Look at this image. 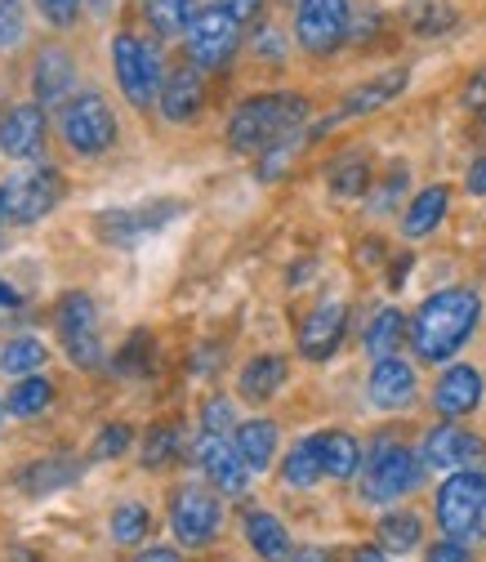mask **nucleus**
<instances>
[{
  "label": "nucleus",
  "mask_w": 486,
  "mask_h": 562,
  "mask_svg": "<svg viewBox=\"0 0 486 562\" xmlns=\"http://www.w3.org/2000/svg\"><path fill=\"white\" fill-rule=\"evenodd\" d=\"M482 322V295L473 286H447L410 317V348L420 362H451Z\"/></svg>",
  "instance_id": "nucleus-1"
},
{
  "label": "nucleus",
  "mask_w": 486,
  "mask_h": 562,
  "mask_svg": "<svg viewBox=\"0 0 486 562\" xmlns=\"http://www.w3.org/2000/svg\"><path fill=\"white\" fill-rule=\"evenodd\" d=\"M308 116V99L304 94H259V99H246L233 121H228V144L237 153H250V157H263L268 148H276L282 138L299 134Z\"/></svg>",
  "instance_id": "nucleus-2"
},
{
  "label": "nucleus",
  "mask_w": 486,
  "mask_h": 562,
  "mask_svg": "<svg viewBox=\"0 0 486 562\" xmlns=\"http://www.w3.org/2000/svg\"><path fill=\"white\" fill-rule=\"evenodd\" d=\"M425 477V460L415 456L410 447L380 438L371 447V456L362 460V501L366 505H393L402 496H410Z\"/></svg>",
  "instance_id": "nucleus-3"
},
{
  "label": "nucleus",
  "mask_w": 486,
  "mask_h": 562,
  "mask_svg": "<svg viewBox=\"0 0 486 562\" xmlns=\"http://www.w3.org/2000/svg\"><path fill=\"white\" fill-rule=\"evenodd\" d=\"M438 527L464 544L486 536V473L482 469H455L438 486Z\"/></svg>",
  "instance_id": "nucleus-4"
},
{
  "label": "nucleus",
  "mask_w": 486,
  "mask_h": 562,
  "mask_svg": "<svg viewBox=\"0 0 486 562\" xmlns=\"http://www.w3.org/2000/svg\"><path fill=\"white\" fill-rule=\"evenodd\" d=\"M112 67H116V81H121V94L138 108V112H148L157 99H161V54L148 45V41H138L134 32H121L112 41Z\"/></svg>",
  "instance_id": "nucleus-5"
},
{
  "label": "nucleus",
  "mask_w": 486,
  "mask_h": 562,
  "mask_svg": "<svg viewBox=\"0 0 486 562\" xmlns=\"http://www.w3.org/2000/svg\"><path fill=\"white\" fill-rule=\"evenodd\" d=\"M58 130H63V144L72 148L77 157H99L116 144V116L108 108L103 94H77L63 103V116H58Z\"/></svg>",
  "instance_id": "nucleus-6"
},
{
  "label": "nucleus",
  "mask_w": 486,
  "mask_h": 562,
  "mask_svg": "<svg viewBox=\"0 0 486 562\" xmlns=\"http://www.w3.org/2000/svg\"><path fill=\"white\" fill-rule=\"evenodd\" d=\"M58 335H63V348H67V358H72L77 367L94 371L103 367V344H99V313H94V300L86 291H72V295H63L58 300Z\"/></svg>",
  "instance_id": "nucleus-7"
},
{
  "label": "nucleus",
  "mask_w": 486,
  "mask_h": 562,
  "mask_svg": "<svg viewBox=\"0 0 486 562\" xmlns=\"http://www.w3.org/2000/svg\"><path fill=\"white\" fill-rule=\"evenodd\" d=\"M353 27V0H299L295 36L308 54H335L349 41Z\"/></svg>",
  "instance_id": "nucleus-8"
},
{
  "label": "nucleus",
  "mask_w": 486,
  "mask_h": 562,
  "mask_svg": "<svg viewBox=\"0 0 486 562\" xmlns=\"http://www.w3.org/2000/svg\"><path fill=\"white\" fill-rule=\"evenodd\" d=\"M188 58L196 67H224L237 45H241V19L224 5H211V10H196L192 27H188Z\"/></svg>",
  "instance_id": "nucleus-9"
},
{
  "label": "nucleus",
  "mask_w": 486,
  "mask_h": 562,
  "mask_svg": "<svg viewBox=\"0 0 486 562\" xmlns=\"http://www.w3.org/2000/svg\"><path fill=\"white\" fill-rule=\"evenodd\" d=\"M224 522V505L215 491H205V486H179L174 491V501H170V527L174 536L188 544V549H201V544H211L215 531Z\"/></svg>",
  "instance_id": "nucleus-10"
},
{
  "label": "nucleus",
  "mask_w": 486,
  "mask_h": 562,
  "mask_svg": "<svg viewBox=\"0 0 486 562\" xmlns=\"http://www.w3.org/2000/svg\"><path fill=\"white\" fill-rule=\"evenodd\" d=\"M63 196V175L58 170H32V175H14L5 183V210L14 224H36Z\"/></svg>",
  "instance_id": "nucleus-11"
},
{
  "label": "nucleus",
  "mask_w": 486,
  "mask_h": 562,
  "mask_svg": "<svg viewBox=\"0 0 486 562\" xmlns=\"http://www.w3.org/2000/svg\"><path fill=\"white\" fill-rule=\"evenodd\" d=\"M192 456H196L201 473L215 482V491H224V496H241V491H246V482H250V464L241 460L237 442L228 447V438L205 434V429H201V438H196Z\"/></svg>",
  "instance_id": "nucleus-12"
},
{
  "label": "nucleus",
  "mask_w": 486,
  "mask_h": 562,
  "mask_svg": "<svg viewBox=\"0 0 486 562\" xmlns=\"http://www.w3.org/2000/svg\"><path fill=\"white\" fill-rule=\"evenodd\" d=\"M482 460H486V442L477 434L460 429V425H438L425 438V464H433V469L455 473V469H468V464H482Z\"/></svg>",
  "instance_id": "nucleus-13"
},
{
  "label": "nucleus",
  "mask_w": 486,
  "mask_h": 562,
  "mask_svg": "<svg viewBox=\"0 0 486 562\" xmlns=\"http://www.w3.org/2000/svg\"><path fill=\"white\" fill-rule=\"evenodd\" d=\"M41 148H45V108L41 103L10 108L5 121H0V153L27 161V157H41Z\"/></svg>",
  "instance_id": "nucleus-14"
},
{
  "label": "nucleus",
  "mask_w": 486,
  "mask_h": 562,
  "mask_svg": "<svg viewBox=\"0 0 486 562\" xmlns=\"http://www.w3.org/2000/svg\"><path fill=\"white\" fill-rule=\"evenodd\" d=\"M343 326H349V308L335 304V300L317 304L304 317V326H299V353L308 362H326L335 348H339V339H343Z\"/></svg>",
  "instance_id": "nucleus-15"
},
{
  "label": "nucleus",
  "mask_w": 486,
  "mask_h": 562,
  "mask_svg": "<svg viewBox=\"0 0 486 562\" xmlns=\"http://www.w3.org/2000/svg\"><path fill=\"white\" fill-rule=\"evenodd\" d=\"M174 215H179V201H161V205H148V210H112V215L99 220V233L116 246H138L148 233L170 224Z\"/></svg>",
  "instance_id": "nucleus-16"
},
{
  "label": "nucleus",
  "mask_w": 486,
  "mask_h": 562,
  "mask_svg": "<svg viewBox=\"0 0 486 562\" xmlns=\"http://www.w3.org/2000/svg\"><path fill=\"white\" fill-rule=\"evenodd\" d=\"M406 90V72L402 67H393V72H380V77H371L366 86H358L349 99L339 103V112L335 116H326L317 130H330V125H339V121H353V116H366V112H375V108H384L388 99H397Z\"/></svg>",
  "instance_id": "nucleus-17"
},
{
  "label": "nucleus",
  "mask_w": 486,
  "mask_h": 562,
  "mask_svg": "<svg viewBox=\"0 0 486 562\" xmlns=\"http://www.w3.org/2000/svg\"><path fill=\"white\" fill-rule=\"evenodd\" d=\"M482 393H486L482 371H473V367H451V371H442V380L433 384V411L447 415V419L468 415V411L482 402Z\"/></svg>",
  "instance_id": "nucleus-18"
},
{
  "label": "nucleus",
  "mask_w": 486,
  "mask_h": 562,
  "mask_svg": "<svg viewBox=\"0 0 486 562\" xmlns=\"http://www.w3.org/2000/svg\"><path fill=\"white\" fill-rule=\"evenodd\" d=\"M201 103H205L201 72L196 67H174V72L166 77V86H161V99H157L161 116L166 121H192L201 112Z\"/></svg>",
  "instance_id": "nucleus-19"
},
{
  "label": "nucleus",
  "mask_w": 486,
  "mask_h": 562,
  "mask_svg": "<svg viewBox=\"0 0 486 562\" xmlns=\"http://www.w3.org/2000/svg\"><path fill=\"white\" fill-rule=\"evenodd\" d=\"M366 389H371V402L380 411H402L415 402V371L402 358H384V362H375Z\"/></svg>",
  "instance_id": "nucleus-20"
},
{
  "label": "nucleus",
  "mask_w": 486,
  "mask_h": 562,
  "mask_svg": "<svg viewBox=\"0 0 486 562\" xmlns=\"http://www.w3.org/2000/svg\"><path fill=\"white\" fill-rule=\"evenodd\" d=\"M77 81V63L67 49H41L36 54V67H32V90L41 103H58L67 99V90H72Z\"/></svg>",
  "instance_id": "nucleus-21"
},
{
  "label": "nucleus",
  "mask_w": 486,
  "mask_h": 562,
  "mask_svg": "<svg viewBox=\"0 0 486 562\" xmlns=\"http://www.w3.org/2000/svg\"><path fill=\"white\" fill-rule=\"evenodd\" d=\"M317 456H321V473L335 477V482H349L353 473H362V447H358L353 434H343V429L317 434Z\"/></svg>",
  "instance_id": "nucleus-22"
},
{
  "label": "nucleus",
  "mask_w": 486,
  "mask_h": 562,
  "mask_svg": "<svg viewBox=\"0 0 486 562\" xmlns=\"http://www.w3.org/2000/svg\"><path fill=\"white\" fill-rule=\"evenodd\" d=\"M447 205H451V192H447L442 183L425 188L420 196H415V201L406 205V215H402V233H406V237H429V233L442 224Z\"/></svg>",
  "instance_id": "nucleus-23"
},
{
  "label": "nucleus",
  "mask_w": 486,
  "mask_h": 562,
  "mask_svg": "<svg viewBox=\"0 0 486 562\" xmlns=\"http://www.w3.org/2000/svg\"><path fill=\"white\" fill-rule=\"evenodd\" d=\"M282 384H286V358H276V353H263V358L246 362V371L237 380L241 397H250V402L276 397V389H282Z\"/></svg>",
  "instance_id": "nucleus-24"
},
{
  "label": "nucleus",
  "mask_w": 486,
  "mask_h": 562,
  "mask_svg": "<svg viewBox=\"0 0 486 562\" xmlns=\"http://www.w3.org/2000/svg\"><path fill=\"white\" fill-rule=\"evenodd\" d=\"M246 540H250V549H255L259 558H268V562L291 558V536H286L282 518H272V514H263V509H250V514H246Z\"/></svg>",
  "instance_id": "nucleus-25"
},
{
  "label": "nucleus",
  "mask_w": 486,
  "mask_h": 562,
  "mask_svg": "<svg viewBox=\"0 0 486 562\" xmlns=\"http://www.w3.org/2000/svg\"><path fill=\"white\" fill-rule=\"evenodd\" d=\"M237 451L250 464V473L268 469L272 456H276V425L272 419H246V425L237 429Z\"/></svg>",
  "instance_id": "nucleus-26"
},
{
  "label": "nucleus",
  "mask_w": 486,
  "mask_h": 562,
  "mask_svg": "<svg viewBox=\"0 0 486 562\" xmlns=\"http://www.w3.org/2000/svg\"><path fill=\"white\" fill-rule=\"evenodd\" d=\"M402 339H406V317H402L397 308H380V313H375V322L366 326V353H371L375 362L397 358Z\"/></svg>",
  "instance_id": "nucleus-27"
},
{
  "label": "nucleus",
  "mask_w": 486,
  "mask_h": 562,
  "mask_svg": "<svg viewBox=\"0 0 486 562\" xmlns=\"http://www.w3.org/2000/svg\"><path fill=\"white\" fill-rule=\"evenodd\" d=\"M375 536H380V549L384 553H410L415 544H420V536H425V522L415 518L410 509H397V514H384L380 518Z\"/></svg>",
  "instance_id": "nucleus-28"
},
{
  "label": "nucleus",
  "mask_w": 486,
  "mask_h": 562,
  "mask_svg": "<svg viewBox=\"0 0 486 562\" xmlns=\"http://www.w3.org/2000/svg\"><path fill=\"white\" fill-rule=\"evenodd\" d=\"M144 14L157 36H188L196 19V0H144Z\"/></svg>",
  "instance_id": "nucleus-29"
},
{
  "label": "nucleus",
  "mask_w": 486,
  "mask_h": 562,
  "mask_svg": "<svg viewBox=\"0 0 486 562\" xmlns=\"http://www.w3.org/2000/svg\"><path fill=\"white\" fill-rule=\"evenodd\" d=\"M45 344L41 339H32V335H19V339H10L5 348H0V371L5 375H41V367H45Z\"/></svg>",
  "instance_id": "nucleus-30"
},
{
  "label": "nucleus",
  "mask_w": 486,
  "mask_h": 562,
  "mask_svg": "<svg viewBox=\"0 0 486 562\" xmlns=\"http://www.w3.org/2000/svg\"><path fill=\"white\" fill-rule=\"evenodd\" d=\"M77 477V464L72 460H36L19 473V486L27 491V496H45V491H58Z\"/></svg>",
  "instance_id": "nucleus-31"
},
{
  "label": "nucleus",
  "mask_w": 486,
  "mask_h": 562,
  "mask_svg": "<svg viewBox=\"0 0 486 562\" xmlns=\"http://www.w3.org/2000/svg\"><path fill=\"white\" fill-rule=\"evenodd\" d=\"M317 477H326V473H321V456H317V438H304V442H295V447L286 451L282 482L304 491V486H313Z\"/></svg>",
  "instance_id": "nucleus-32"
},
{
  "label": "nucleus",
  "mask_w": 486,
  "mask_h": 562,
  "mask_svg": "<svg viewBox=\"0 0 486 562\" xmlns=\"http://www.w3.org/2000/svg\"><path fill=\"white\" fill-rule=\"evenodd\" d=\"M108 531H112V540L116 544H138L148 531H152V514L138 505V501H121L116 509H112V522H108Z\"/></svg>",
  "instance_id": "nucleus-33"
},
{
  "label": "nucleus",
  "mask_w": 486,
  "mask_h": 562,
  "mask_svg": "<svg viewBox=\"0 0 486 562\" xmlns=\"http://www.w3.org/2000/svg\"><path fill=\"white\" fill-rule=\"evenodd\" d=\"M49 402H54V384H49L45 375H23V380H19V389L10 393V411H14V415H23V419L41 415Z\"/></svg>",
  "instance_id": "nucleus-34"
},
{
  "label": "nucleus",
  "mask_w": 486,
  "mask_h": 562,
  "mask_svg": "<svg viewBox=\"0 0 486 562\" xmlns=\"http://www.w3.org/2000/svg\"><path fill=\"white\" fill-rule=\"evenodd\" d=\"M366 183H371V166L362 157H343L330 166V188L339 196H358V192H366Z\"/></svg>",
  "instance_id": "nucleus-35"
},
{
  "label": "nucleus",
  "mask_w": 486,
  "mask_h": 562,
  "mask_svg": "<svg viewBox=\"0 0 486 562\" xmlns=\"http://www.w3.org/2000/svg\"><path fill=\"white\" fill-rule=\"evenodd\" d=\"M174 456H179V429H174V425H157V429H148V442H144V469H166Z\"/></svg>",
  "instance_id": "nucleus-36"
},
{
  "label": "nucleus",
  "mask_w": 486,
  "mask_h": 562,
  "mask_svg": "<svg viewBox=\"0 0 486 562\" xmlns=\"http://www.w3.org/2000/svg\"><path fill=\"white\" fill-rule=\"evenodd\" d=\"M201 429L224 438V434L233 429V402H228V397H211V402H205V406H201Z\"/></svg>",
  "instance_id": "nucleus-37"
},
{
  "label": "nucleus",
  "mask_w": 486,
  "mask_h": 562,
  "mask_svg": "<svg viewBox=\"0 0 486 562\" xmlns=\"http://www.w3.org/2000/svg\"><path fill=\"white\" fill-rule=\"evenodd\" d=\"M23 41V0H0V49Z\"/></svg>",
  "instance_id": "nucleus-38"
},
{
  "label": "nucleus",
  "mask_w": 486,
  "mask_h": 562,
  "mask_svg": "<svg viewBox=\"0 0 486 562\" xmlns=\"http://www.w3.org/2000/svg\"><path fill=\"white\" fill-rule=\"evenodd\" d=\"M129 447V425H108L99 438H94V447H90V460H108V456H121Z\"/></svg>",
  "instance_id": "nucleus-39"
},
{
  "label": "nucleus",
  "mask_w": 486,
  "mask_h": 562,
  "mask_svg": "<svg viewBox=\"0 0 486 562\" xmlns=\"http://www.w3.org/2000/svg\"><path fill=\"white\" fill-rule=\"evenodd\" d=\"M36 10H41V19H45V23L67 27V23H77L81 0H36Z\"/></svg>",
  "instance_id": "nucleus-40"
},
{
  "label": "nucleus",
  "mask_w": 486,
  "mask_h": 562,
  "mask_svg": "<svg viewBox=\"0 0 486 562\" xmlns=\"http://www.w3.org/2000/svg\"><path fill=\"white\" fill-rule=\"evenodd\" d=\"M144 348H148V335H134L125 348H121V358H116V371H125V375H134V371H144L148 362L144 358H138V353H144Z\"/></svg>",
  "instance_id": "nucleus-41"
},
{
  "label": "nucleus",
  "mask_w": 486,
  "mask_h": 562,
  "mask_svg": "<svg viewBox=\"0 0 486 562\" xmlns=\"http://www.w3.org/2000/svg\"><path fill=\"white\" fill-rule=\"evenodd\" d=\"M425 562H468V544L464 540H438L429 553H425Z\"/></svg>",
  "instance_id": "nucleus-42"
},
{
  "label": "nucleus",
  "mask_w": 486,
  "mask_h": 562,
  "mask_svg": "<svg viewBox=\"0 0 486 562\" xmlns=\"http://www.w3.org/2000/svg\"><path fill=\"white\" fill-rule=\"evenodd\" d=\"M455 23V14H447V10H425L420 19H415V32H442V27H451Z\"/></svg>",
  "instance_id": "nucleus-43"
},
{
  "label": "nucleus",
  "mask_w": 486,
  "mask_h": 562,
  "mask_svg": "<svg viewBox=\"0 0 486 562\" xmlns=\"http://www.w3.org/2000/svg\"><path fill=\"white\" fill-rule=\"evenodd\" d=\"M19 308H23V295H19V286H10V281H0V322H10Z\"/></svg>",
  "instance_id": "nucleus-44"
},
{
  "label": "nucleus",
  "mask_w": 486,
  "mask_h": 562,
  "mask_svg": "<svg viewBox=\"0 0 486 562\" xmlns=\"http://www.w3.org/2000/svg\"><path fill=\"white\" fill-rule=\"evenodd\" d=\"M464 108H473V112H486V72L468 81V90H464Z\"/></svg>",
  "instance_id": "nucleus-45"
},
{
  "label": "nucleus",
  "mask_w": 486,
  "mask_h": 562,
  "mask_svg": "<svg viewBox=\"0 0 486 562\" xmlns=\"http://www.w3.org/2000/svg\"><path fill=\"white\" fill-rule=\"evenodd\" d=\"M464 183H468L473 196H486V157H477V161L468 166V179H464Z\"/></svg>",
  "instance_id": "nucleus-46"
},
{
  "label": "nucleus",
  "mask_w": 486,
  "mask_h": 562,
  "mask_svg": "<svg viewBox=\"0 0 486 562\" xmlns=\"http://www.w3.org/2000/svg\"><path fill=\"white\" fill-rule=\"evenodd\" d=\"M219 5H224V10H233V14L246 23V19H255V14H259L263 0H219Z\"/></svg>",
  "instance_id": "nucleus-47"
},
{
  "label": "nucleus",
  "mask_w": 486,
  "mask_h": 562,
  "mask_svg": "<svg viewBox=\"0 0 486 562\" xmlns=\"http://www.w3.org/2000/svg\"><path fill=\"white\" fill-rule=\"evenodd\" d=\"M134 562H183L174 549H144V553H138Z\"/></svg>",
  "instance_id": "nucleus-48"
},
{
  "label": "nucleus",
  "mask_w": 486,
  "mask_h": 562,
  "mask_svg": "<svg viewBox=\"0 0 486 562\" xmlns=\"http://www.w3.org/2000/svg\"><path fill=\"white\" fill-rule=\"evenodd\" d=\"M286 562H330V553L326 549H295Z\"/></svg>",
  "instance_id": "nucleus-49"
},
{
  "label": "nucleus",
  "mask_w": 486,
  "mask_h": 562,
  "mask_svg": "<svg viewBox=\"0 0 486 562\" xmlns=\"http://www.w3.org/2000/svg\"><path fill=\"white\" fill-rule=\"evenodd\" d=\"M255 49H259V54H272V58H276V54H282V45H276V32H259Z\"/></svg>",
  "instance_id": "nucleus-50"
},
{
  "label": "nucleus",
  "mask_w": 486,
  "mask_h": 562,
  "mask_svg": "<svg viewBox=\"0 0 486 562\" xmlns=\"http://www.w3.org/2000/svg\"><path fill=\"white\" fill-rule=\"evenodd\" d=\"M353 562H388V558H384V549H358Z\"/></svg>",
  "instance_id": "nucleus-51"
},
{
  "label": "nucleus",
  "mask_w": 486,
  "mask_h": 562,
  "mask_svg": "<svg viewBox=\"0 0 486 562\" xmlns=\"http://www.w3.org/2000/svg\"><path fill=\"white\" fill-rule=\"evenodd\" d=\"M5 215H10V210H5V188H0V224H5Z\"/></svg>",
  "instance_id": "nucleus-52"
},
{
  "label": "nucleus",
  "mask_w": 486,
  "mask_h": 562,
  "mask_svg": "<svg viewBox=\"0 0 486 562\" xmlns=\"http://www.w3.org/2000/svg\"><path fill=\"white\" fill-rule=\"evenodd\" d=\"M0 411H5V406H0Z\"/></svg>",
  "instance_id": "nucleus-53"
}]
</instances>
